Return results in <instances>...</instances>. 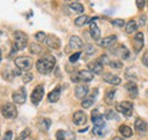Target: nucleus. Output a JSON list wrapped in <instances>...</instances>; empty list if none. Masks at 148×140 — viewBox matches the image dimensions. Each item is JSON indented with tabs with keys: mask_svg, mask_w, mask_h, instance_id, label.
Instances as JSON below:
<instances>
[{
	"mask_svg": "<svg viewBox=\"0 0 148 140\" xmlns=\"http://www.w3.org/2000/svg\"><path fill=\"white\" fill-rule=\"evenodd\" d=\"M56 65V58L53 55H45L42 56L41 58H39L36 64V67H37L38 72L40 74H43V75H47V74H50L54 67Z\"/></svg>",
	"mask_w": 148,
	"mask_h": 140,
	"instance_id": "f257e3e1",
	"label": "nucleus"
},
{
	"mask_svg": "<svg viewBox=\"0 0 148 140\" xmlns=\"http://www.w3.org/2000/svg\"><path fill=\"white\" fill-rule=\"evenodd\" d=\"M27 41L29 38L27 34L22 32V31H15L14 32V43H13V48H12V55L16 54V51L25 49V47L27 46Z\"/></svg>",
	"mask_w": 148,
	"mask_h": 140,
	"instance_id": "f03ea898",
	"label": "nucleus"
},
{
	"mask_svg": "<svg viewBox=\"0 0 148 140\" xmlns=\"http://www.w3.org/2000/svg\"><path fill=\"white\" fill-rule=\"evenodd\" d=\"M93 80V74L90 71L81 70L71 74V81L74 83L79 82H91Z\"/></svg>",
	"mask_w": 148,
	"mask_h": 140,
	"instance_id": "7ed1b4c3",
	"label": "nucleus"
},
{
	"mask_svg": "<svg viewBox=\"0 0 148 140\" xmlns=\"http://www.w3.org/2000/svg\"><path fill=\"white\" fill-rule=\"evenodd\" d=\"M0 112L5 119H16L17 117V108L13 103H5L0 106Z\"/></svg>",
	"mask_w": 148,
	"mask_h": 140,
	"instance_id": "20e7f679",
	"label": "nucleus"
},
{
	"mask_svg": "<svg viewBox=\"0 0 148 140\" xmlns=\"http://www.w3.org/2000/svg\"><path fill=\"white\" fill-rule=\"evenodd\" d=\"M32 65H33V60H32L31 57L21 56V57H17V58L15 59V66H16L19 71L31 70Z\"/></svg>",
	"mask_w": 148,
	"mask_h": 140,
	"instance_id": "39448f33",
	"label": "nucleus"
},
{
	"mask_svg": "<svg viewBox=\"0 0 148 140\" xmlns=\"http://www.w3.org/2000/svg\"><path fill=\"white\" fill-rule=\"evenodd\" d=\"M116 110L117 112H120L121 114H123L124 116H127V117H130L131 115H132V112H133V104L131 103V102H120V103H117L116 105Z\"/></svg>",
	"mask_w": 148,
	"mask_h": 140,
	"instance_id": "423d86ee",
	"label": "nucleus"
},
{
	"mask_svg": "<svg viewBox=\"0 0 148 140\" xmlns=\"http://www.w3.org/2000/svg\"><path fill=\"white\" fill-rule=\"evenodd\" d=\"M43 95H45V88H43V86L42 84L37 86V87L34 88L33 92L31 93V102H32V104L36 106L39 105L40 102L43 98Z\"/></svg>",
	"mask_w": 148,
	"mask_h": 140,
	"instance_id": "0eeeda50",
	"label": "nucleus"
},
{
	"mask_svg": "<svg viewBox=\"0 0 148 140\" xmlns=\"http://www.w3.org/2000/svg\"><path fill=\"white\" fill-rule=\"evenodd\" d=\"M12 98H13V102L15 104H18V105H22L26 102V90L25 88H19L18 90L14 91L13 95H12Z\"/></svg>",
	"mask_w": 148,
	"mask_h": 140,
	"instance_id": "6e6552de",
	"label": "nucleus"
},
{
	"mask_svg": "<svg viewBox=\"0 0 148 140\" xmlns=\"http://www.w3.org/2000/svg\"><path fill=\"white\" fill-rule=\"evenodd\" d=\"M91 121L95 124V126L98 128H105V120H104V115H101L98 109H93L91 112Z\"/></svg>",
	"mask_w": 148,
	"mask_h": 140,
	"instance_id": "1a4fd4ad",
	"label": "nucleus"
},
{
	"mask_svg": "<svg viewBox=\"0 0 148 140\" xmlns=\"http://www.w3.org/2000/svg\"><path fill=\"white\" fill-rule=\"evenodd\" d=\"M144 42H145V38H144V33L143 32H138L134 35L133 39V49L136 53H139L143 47H144Z\"/></svg>",
	"mask_w": 148,
	"mask_h": 140,
	"instance_id": "9d476101",
	"label": "nucleus"
},
{
	"mask_svg": "<svg viewBox=\"0 0 148 140\" xmlns=\"http://www.w3.org/2000/svg\"><path fill=\"white\" fill-rule=\"evenodd\" d=\"M45 42H46V45H47L49 48H51V49H59V47H60V40H59V38L56 36L55 34L47 35Z\"/></svg>",
	"mask_w": 148,
	"mask_h": 140,
	"instance_id": "9b49d317",
	"label": "nucleus"
},
{
	"mask_svg": "<svg viewBox=\"0 0 148 140\" xmlns=\"http://www.w3.org/2000/svg\"><path fill=\"white\" fill-rule=\"evenodd\" d=\"M88 121L87 114L83 110H76L73 114V123L76 125H84Z\"/></svg>",
	"mask_w": 148,
	"mask_h": 140,
	"instance_id": "f8f14e48",
	"label": "nucleus"
},
{
	"mask_svg": "<svg viewBox=\"0 0 148 140\" xmlns=\"http://www.w3.org/2000/svg\"><path fill=\"white\" fill-rule=\"evenodd\" d=\"M56 139L57 140H76V137L72 131L67 130H58L56 132Z\"/></svg>",
	"mask_w": 148,
	"mask_h": 140,
	"instance_id": "ddd939ff",
	"label": "nucleus"
},
{
	"mask_svg": "<svg viewBox=\"0 0 148 140\" xmlns=\"http://www.w3.org/2000/svg\"><path fill=\"white\" fill-rule=\"evenodd\" d=\"M88 92H89V88L87 87L86 84H80V86H77V87L75 88V90H74L75 97L77 99H82V100L87 97Z\"/></svg>",
	"mask_w": 148,
	"mask_h": 140,
	"instance_id": "4468645a",
	"label": "nucleus"
},
{
	"mask_svg": "<svg viewBox=\"0 0 148 140\" xmlns=\"http://www.w3.org/2000/svg\"><path fill=\"white\" fill-rule=\"evenodd\" d=\"M116 35H110V36H106L101 40L98 41V45L101 47V48H110L112 47L115 42H116Z\"/></svg>",
	"mask_w": 148,
	"mask_h": 140,
	"instance_id": "2eb2a0df",
	"label": "nucleus"
},
{
	"mask_svg": "<svg viewBox=\"0 0 148 140\" xmlns=\"http://www.w3.org/2000/svg\"><path fill=\"white\" fill-rule=\"evenodd\" d=\"M103 80L107 83H110L112 86H119L121 83V79L115 75V74H112V73H106L103 75Z\"/></svg>",
	"mask_w": 148,
	"mask_h": 140,
	"instance_id": "dca6fc26",
	"label": "nucleus"
},
{
	"mask_svg": "<svg viewBox=\"0 0 148 140\" xmlns=\"http://www.w3.org/2000/svg\"><path fill=\"white\" fill-rule=\"evenodd\" d=\"M97 95H98V89H95L93 92L89 97H87V98H84V99L82 100V103H81L82 107H83V108H89V107H91V106L93 105V103L96 102Z\"/></svg>",
	"mask_w": 148,
	"mask_h": 140,
	"instance_id": "f3484780",
	"label": "nucleus"
},
{
	"mask_svg": "<svg viewBox=\"0 0 148 140\" xmlns=\"http://www.w3.org/2000/svg\"><path fill=\"white\" fill-rule=\"evenodd\" d=\"M88 70L90 71L91 73H95V74H101L103 73V70H104V66L96 59V60H92L88 64Z\"/></svg>",
	"mask_w": 148,
	"mask_h": 140,
	"instance_id": "a211bd4d",
	"label": "nucleus"
},
{
	"mask_svg": "<svg viewBox=\"0 0 148 140\" xmlns=\"http://www.w3.org/2000/svg\"><path fill=\"white\" fill-rule=\"evenodd\" d=\"M69 46H70V48H72V49L79 50V49L83 48V41H82V39H81L80 36L73 35V36H71V39H70Z\"/></svg>",
	"mask_w": 148,
	"mask_h": 140,
	"instance_id": "6ab92c4d",
	"label": "nucleus"
},
{
	"mask_svg": "<svg viewBox=\"0 0 148 140\" xmlns=\"http://www.w3.org/2000/svg\"><path fill=\"white\" fill-rule=\"evenodd\" d=\"M134 129L137 130V132H139L140 135H144V133H146V131H147L148 129V125L146 121H144V120H141V119H136V121H134Z\"/></svg>",
	"mask_w": 148,
	"mask_h": 140,
	"instance_id": "aec40b11",
	"label": "nucleus"
},
{
	"mask_svg": "<svg viewBox=\"0 0 148 140\" xmlns=\"http://www.w3.org/2000/svg\"><path fill=\"white\" fill-rule=\"evenodd\" d=\"M112 54H114V55H116V56L121 57L122 59H127L130 55L129 50H128L124 46H119V47L114 48V49L112 50Z\"/></svg>",
	"mask_w": 148,
	"mask_h": 140,
	"instance_id": "412c9836",
	"label": "nucleus"
},
{
	"mask_svg": "<svg viewBox=\"0 0 148 140\" xmlns=\"http://www.w3.org/2000/svg\"><path fill=\"white\" fill-rule=\"evenodd\" d=\"M125 90L128 91L131 98H137L138 97V87L133 81H129L125 84Z\"/></svg>",
	"mask_w": 148,
	"mask_h": 140,
	"instance_id": "4be33fe9",
	"label": "nucleus"
},
{
	"mask_svg": "<svg viewBox=\"0 0 148 140\" xmlns=\"http://www.w3.org/2000/svg\"><path fill=\"white\" fill-rule=\"evenodd\" d=\"M89 30H90V34H91V38H92L93 40L99 41V39H100V30H99L98 25L95 22H90Z\"/></svg>",
	"mask_w": 148,
	"mask_h": 140,
	"instance_id": "5701e85b",
	"label": "nucleus"
},
{
	"mask_svg": "<svg viewBox=\"0 0 148 140\" xmlns=\"http://www.w3.org/2000/svg\"><path fill=\"white\" fill-rule=\"evenodd\" d=\"M60 98V88H55L53 91L48 93V102L49 103H57Z\"/></svg>",
	"mask_w": 148,
	"mask_h": 140,
	"instance_id": "b1692460",
	"label": "nucleus"
},
{
	"mask_svg": "<svg viewBox=\"0 0 148 140\" xmlns=\"http://www.w3.org/2000/svg\"><path fill=\"white\" fill-rule=\"evenodd\" d=\"M115 92H116V89H110V90L106 91V93H105V103L107 105H113L114 98H115Z\"/></svg>",
	"mask_w": 148,
	"mask_h": 140,
	"instance_id": "393cba45",
	"label": "nucleus"
},
{
	"mask_svg": "<svg viewBox=\"0 0 148 140\" xmlns=\"http://www.w3.org/2000/svg\"><path fill=\"white\" fill-rule=\"evenodd\" d=\"M138 24H137V22L136 21H133V19H131L129 21L127 24H125V32L127 33H133V32H136L137 30H138Z\"/></svg>",
	"mask_w": 148,
	"mask_h": 140,
	"instance_id": "a878e982",
	"label": "nucleus"
},
{
	"mask_svg": "<svg viewBox=\"0 0 148 140\" xmlns=\"http://www.w3.org/2000/svg\"><path fill=\"white\" fill-rule=\"evenodd\" d=\"M2 76H3V79L5 80H7V81H12L13 79H14V76H15V74H14V70H10L9 69V66H6V69L2 71Z\"/></svg>",
	"mask_w": 148,
	"mask_h": 140,
	"instance_id": "bb28decb",
	"label": "nucleus"
},
{
	"mask_svg": "<svg viewBox=\"0 0 148 140\" xmlns=\"http://www.w3.org/2000/svg\"><path fill=\"white\" fill-rule=\"evenodd\" d=\"M119 131H120V133L123 136V137H125V138H130L131 136H132V130H131V128H129L128 125H125V124H123V125H121L120 126V129H119Z\"/></svg>",
	"mask_w": 148,
	"mask_h": 140,
	"instance_id": "cd10ccee",
	"label": "nucleus"
},
{
	"mask_svg": "<svg viewBox=\"0 0 148 140\" xmlns=\"http://www.w3.org/2000/svg\"><path fill=\"white\" fill-rule=\"evenodd\" d=\"M50 125H51V121L49 119H43V120H41V122L39 124V129L43 132H47L50 129Z\"/></svg>",
	"mask_w": 148,
	"mask_h": 140,
	"instance_id": "c85d7f7f",
	"label": "nucleus"
},
{
	"mask_svg": "<svg viewBox=\"0 0 148 140\" xmlns=\"http://www.w3.org/2000/svg\"><path fill=\"white\" fill-rule=\"evenodd\" d=\"M88 21H89V17H88L87 15H82V16H79V17L74 21V24H75L76 26L81 27V26L86 25V23H87Z\"/></svg>",
	"mask_w": 148,
	"mask_h": 140,
	"instance_id": "c756f323",
	"label": "nucleus"
},
{
	"mask_svg": "<svg viewBox=\"0 0 148 140\" xmlns=\"http://www.w3.org/2000/svg\"><path fill=\"white\" fill-rule=\"evenodd\" d=\"M70 8L73 9L74 12L79 13V14H80V13H83V10H84V7H83L80 2H75V1L70 3Z\"/></svg>",
	"mask_w": 148,
	"mask_h": 140,
	"instance_id": "7c9ffc66",
	"label": "nucleus"
},
{
	"mask_svg": "<svg viewBox=\"0 0 148 140\" xmlns=\"http://www.w3.org/2000/svg\"><path fill=\"white\" fill-rule=\"evenodd\" d=\"M104 117L106 120H117V115H116L115 110H113V109H107L104 113Z\"/></svg>",
	"mask_w": 148,
	"mask_h": 140,
	"instance_id": "2f4dec72",
	"label": "nucleus"
},
{
	"mask_svg": "<svg viewBox=\"0 0 148 140\" xmlns=\"http://www.w3.org/2000/svg\"><path fill=\"white\" fill-rule=\"evenodd\" d=\"M30 135H31V130H30L29 128H26L25 130H23V131L21 132V135L16 138V140H26L30 137Z\"/></svg>",
	"mask_w": 148,
	"mask_h": 140,
	"instance_id": "473e14b6",
	"label": "nucleus"
},
{
	"mask_svg": "<svg viewBox=\"0 0 148 140\" xmlns=\"http://www.w3.org/2000/svg\"><path fill=\"white\" fill-rule=\"evenodd\" d=\"M34 38H36V40L39 41V42H42V41H45L46 40V38H47V35L45 32H42V31H39L37 32L36 34H34Z\"/></svg>",
	"mask_w": 148,
	"mask_h": 140,
	"instance_id": "72a5a7b5",
	"label": "nucleus"
},
{
	"mask_svg": "<svg viewBox=\"0 0 148 140\" xmlns=\"http://www.w3.org/2000/svg\"><path fill=\"white\" fill-rule=\"evenodd\" d=\"M104 129H105V128H98V126H95L92 130L93 135H96V136H98V137H104V135H105Z\"/></svg>",
	"mask_w": 148,
	"mask_h": 140,
	"instance_id": "f704fd0d",
	"label": "nucleus"
},
{
	"mask_svg": "<svg viewBox=\"0 0 148 140\" xmlns=\"http://www.w3.org/2000/svg\"><path fill=\"white\" fill-rule=\"evenodd\" d=\"M42 49H41V47L37 45V43H31V46H30V51L32 54H40Z\"/></svg>",
	"mask_w": 148,
	"mask_h": 140,
	"instance_id": "c9c22d12",
	"label": "nucleus"
},
{
	"mask_svg": "<svg viewBox=\"0 0 148 140\" xmlns=\"http://www.w3.org/2000/svg\"><path fill=\"white\" fill-rule=\"evenodd\" d=\"M110 66H111L112 69H122L123 64L120 60H111L110 62Z\"/></svg>",
	"mask_w": 148,
	"mask_h": 140,
	"instance_id": "e433bc0d",
	"label": "nucleus"
},
{
	"mask_svg": "<svg viewBox=\"0 0 148 140\" xmlns=\"http://www.w3.org/2000/svg\"><path fill=\"white\" fill-rule=\"evenodd\" d=\"M112 24H113V25H115V26H119V27L125 26V22H124V19H121V18L113 19V21H112Z\"/></svg>",
	"mask_w": 148,
	"mask_h": 140,
	"instance_id": "4c0bfd02",
	"label": "nucleus"
},
{
	"mask_svg": "<svg viewBox=\"0 0 148 140\" xmlns=\"http://www.w3.org/2000/svg\"><path fill=\"white\" fill-rule=\"evenodd\" d=\"M33 79V74L30 73V72H26L25 74H23V82L24 83H29L30 81H32Z\"/></svg>",
	"mask_w": 148,
	"mask_h": 140,
	"instance_id": "58836bf2",
	"label": "nucleus"
},
{
	"mask_svg": "<svg viewBox=\"0 0 148 140\" xmlns=\"http://www.w3.org/2000/svg\"><path fill=\"white\" fill-rule=\"evenodd\" d=\"M84 53L87 54V55H92V54L95 53V47H93L92 45L88 43V45L86 46V48H84Z\"/></svg>",
	"mask_w": 148,
	"mask_h": 140,
	"instance_id": "ea45409f",
	"label": "nucleus"
},
{
	"mask_svg": "<svg viewBox=\"0 0 148 140\" xmlns=\"http://www.w3.org/2000/svg\"><path fill=\"white\" fill-rule=\"evenodd\" d=\"M101 65L103 64H110V60H108V57L106 56V55H103V56H100L98 59H97Z\"/></svg>",
	"mask_w": 148,
	"mask_h": 140,
	"instance_id": "a19ab883",
	"label": "nucleus"
},
{
	"mask_svg": "<svg viewBox=\"0 0 148 140\" xmlns=\"http://www.w3.org/2000/svg\"><path fill=\"white\" fill-rule=\"evenodd\" d=\"M80 56H81V53L73 54L72 56H70V62H71V63H75V62H77V59L80 58Z\"/></svg>",
	"mask_w": 148,
	"mask_h": 140,
	"instance_id": "79ce46f5",
	"label": "nucleus"
},
{
	"mask_svg": "<svg viewBox=\"0 0 148 140\" xmlns=\"http://www.w3.org/2000/svg\"><path fill=\"white\" fill-rule=\"evenodd\" d=\"M12 139H13V132L12 131H7L3 135V139L2 140H12Z\"/></svg>",
	"mask_w": 148,
	"mask_h": 140,
	"instance_id": "37998d69",
	"label": "nucleus"
},
{
	"mask_svg": "<svg viewBox=\"0 0 148 140\" xmlns=\"http://www.w3.org/2000/svg\"><path fill=\"white\" fill-rule=\"evenodd\" d=\"M141 60H143V64H144L145 66H147V67H148V50L144 54V56H143Z\"/></svg>",
	"mask_w": 148,
	"mask_h": 140,
	"instance_id": "c03bdc74",
	"label": "nucleus"
},
{
	"mask_svg": "<svg viewBox=\"0 0 148 140\" xmlns=\"http://www.w3.org/2000/svg\"><path fill=\"white\" fill-rule=\"evenodd\" d=\"M136 5H137V7H138L139 9H143L144 6L146 5V1H144V0H137V1H136Z\"/></svg>",
	"mask_w": 148,
	"mask_h": 140,
	"instance_id": "a18cd8bd",
	"label": "nucleus"
},
{
	"mask_svg": "<svg viewBox=\"0 0 148 140\" xmlns=\"http://www.w3.org/2000/svg\"><path fill=\"white\" fill-rule=\"evenodd\" d=\"M145 22H146V16H145V15H141L140 18H139V24H140L139 26H143V25L145 24Z\"/></svg>",
	"mask_w": 148,
	"mask_h": 140,
	"instance_id": "49530a36",
	"label": "nucleus"
},
{
	"mask_svg": "<svg viewBox=\"0 0 148 140\" xmlns=\"http://www.w3.org/2000/svg\"><path fill=\"white\" fill-rule=\"evenodd\" d=\"M112 140H123L122 138H120V137H115V138H113Z\"/></svg>",
	"mask_w": 148,
	"mask_h": 140,
	"instance_id": "de8ad7c7",
	"label": "nucleus"
},
{
	"mask_svg": "<svg viewBox=\"0 0 148 140\" xmlns=\"http://www.w3.org/2000/svg\"><path fill=\"white\" fill-rule=\"evenodd\" d=\"M0 63H1V57H0Z\"/></svg>",
	"mask_w": 148,
	"mask_h": 140,
	"instance_id": "09e8293b",
	"label": "nucleus"
},
{
	"mask_svg": "<svg viewBox=\"0 0 148 140\" xmlns=\"http://www.w3.org/2000/svg\"><path fill=\"white\" fill-rule=\"evenodd\" d=\"M147 5H148V1H147Z\"/></svg>",
	"mask_w": 148,
	"mask_h": 140,
	"instance_id": "8fccbe9b",
	"label": "nucleus"
}]
</instances>
